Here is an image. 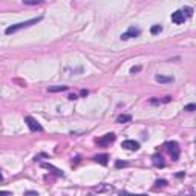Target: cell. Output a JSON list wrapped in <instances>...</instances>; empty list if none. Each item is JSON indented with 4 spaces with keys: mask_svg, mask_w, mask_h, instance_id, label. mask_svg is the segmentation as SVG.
Returning <instances> with one entry per match:
<instances>
[{
    "mask_svg": "<svg viewBox=\"0 0 196 196\" xmlns=\"http://www.w3.org/2000/svg\"><path fill=\"white\" fill-rule=\"evenodd\" d=\"M0 196H12V195L8 193V192H0Z\"/></svg>",
    "mask_w": 196,
    "mask_h": 196,
    "instance_id": "cell-23",
    "label": "cell"
},
{
    "mask_svg": "<svg viewBox=\"0 0 196 196\" xmlns=\"http://www.w3.org/2000/svg\"><path fill=\"white\" fill-rule=\"evenodd\" d=\"M25 5H40L42 0H23Z\"/></svg>",
    "mask_w": 196,
    "mask_h": 196,
    "instance_id": "cell-17",
    "label": "cell"
},
{
    "mask_svg": "<svg viewBox=\"0 0 196 196\" xmlns=\"http://www.w3.org/2000/svg\"><path fill=\"white\" fill-rule=\"evenodd\" d=\"M139 70H141V66H133V68L130 69V72H132V74H135V72H139Z\"/></svg>",
    "mask_w": 196,
    "mask_h": 196,
    "instance_id": "cell-20",
    "label": "cell"
},
{
    "mask_svg": "<svg viewBox=\"0 0 196 196\" xmlns=\"http://www.w3.org/2000/svg\"><path fill=\"white\" fill-rule=\"evenodd\" d=\"M182 12H185V17H192V14H193V9L190 8V6H185Z\"/></svg>",
    "mask_w": 196,
    "mask_h": 196,
    "instance_id": "cell-16",
    "label": "cell"
},
{
    "mask_svg": "<svg viewBox=\"0 0 196 196\" xmlns=\"http://www.w3.org/2000/svg\"><path fill=\"white\" fill-rule=\"evenodd\" d=\"M167 149L170 152V156H172L173 161H178L179 160V146H178V143L176 141H169Z\"/></svg>",
    "mask_w": 196,
    "mask_h": 196,
    "instance_id": "cell-2",
    "label": "cell"
},
{
    "mask_svg": "<svg viewBox=\"0 0 196 196\" xmlns=\"http://www.w3.org/2000/svg\"><path fill=\"white\" fill-rule=\"evenodd\" d=\"M129 121H132V116L127 115V114L118 115V118H116V123H120V124H123V123H129Z\"/></svg>",
    "mask_w": 196,
    "mask_h": 196,
    "instance_id": "cell-10",
    "label": "cell"
},
{
    "mask_svg": "<svg viewBox=\"0 0 196 196\" xmlns=\"http://www.w3.org/2000/svg\"><path fill=\"white\" fill-rule=\"evenodd\" d=\"M184 110H187V112H193V110H196V103H192V104L184 106Z\"/></svg>",
    "mask_w": 196,
    "mask_h": 196,
    "instance_id": "cell-15",
    "label": "cell"
},
{
    "mask_svg": "<svg viewBox=\"0 0 196 196\" xmlns=\"http://www.w3.org/2000/svg\"><path fill=\"white\" fill-rule=\"evenodd\" d=\"M155 184H156V187H164V185L167 184V181H164V179H158Z\"/></svg>",
    "mask_w": 196,
    "mask_h": 196,
    "instance_id": "cell-18",
    "label": "cell"
},
{
    "mask_svg": "<svg viewBox=\"0 0 196 196\" xmlns=\"http://www.w3.org/2000/svg\"><path fill=\"white\" fill-rule=\"evenodd\" d=\"M115 133H112V132H110V133H106V135H104V137H101V138H98L97 139V143H98V146H109V144H110V143H114V141H115Z\"/></svg>",
    "mask_w": 196,
    "mask_h": 196,
    "instance_id": "cell-5",
    "label": "cell"
},
{
    "mask_svg": "<svg viewBox=\"0 0 196 196\" xmlns=\"http://www.w3.org/2000/svg\"><path fill=\"white\" fill-rule=\"evenodd\" d=\"M25 123L28 124V127H29L32 132H42V130H43L42 124H40L37 120H34L32 116H25Z\"/></svg>",
    "mask_w": 196,
    "mask_h": 196,
    "instance_id": "cell-3",
    "label": "cell"
},
{
    "mask_svg": "<svg viewBox=\"0 0 196 196\" xmlns=\"http://www.w3.org/2000/svg\"><path fill=\"white\" fill-rule=\"evenodd\" d=\"M152 164H153L155 167H158V169H162V167L165 165L164 158H162L161 155H153V156H152Z\"/></svg>",
    "mask_w": 196,
    "mask_h": 196,
    "instance_id": "cell-8",
    "label": "cell"
},
{
    "mask_svg": "<svg viewBox=\"0 0 196 196\" xmlns=\"http://www.w3.org/2000/svg\"><path fill=\"white\" fill-rule=\"evenodd\" d=\"M121 147L126 149V150H138L139 149V143L138 141H133V139H126V141H123Z\"/></svg>",
    "mask_w": 196,
    "mask_h": 196,
    "instance_id": "cell-7",
    "label": "cell"
},
{
    "mask_svg": "<svg viewBox=\"0 0 196 196\" xmlns=\"http://www.w3.org/2000/svg\"><path fill=\"white\" fill-rule=\"evenodd\" d=\"M139 32H141V31H139L138 28L130 26L126 32H123V34H121V40H129V38H132V37H138Z\"/></svg>",
    "mask_w": 196,
    "mask_h": 196,
    "instance_id": "cell-6",
    "label": "cell"
},
{
    "mask_svg": "<svg viewBox=\"0 0 196 196\" xmlns=\"http://www.w3.org/2000/svg\"><path fill=\"white\" fill-rule=\"evenodd\" d=\"M161 31H162V26H161V25H153V26L150 28V32H152L153 35H155V34H160Z\"/></svg>",
    "mask_w": 196,
    "mask_h": 196,
    "instance_id": "cell-14",
    "label": "cell"
},
{
    "mask_svg": "<svg viewBox=\"0 0 196 196\" xmlns=\"http://www.w3.org/2000/svg\"><path fill=\"white\" fill-rule=\"evenodd\" d=\"M155 80L158 81V83H173V77H165V75H156L155 77Z\"/></svg>",
    "mask_w": 196,
    "mask_h": 196,
    "instance_id": "cell-9",
    "label": "cell"
},
{
    "mask_svg": "<svg viewBox=\"0 0 196 196\" xmlns=\"http://www.w3.org/2000/svg\"><path fill=\"white\" fill-rule=\"evenodd\" d=\"M42 167H45V169H49V170H52V172L55 173L57 176H63V172L61 170H58V169H55L54 165H51V164H46V162H43L42 164Z\"/></svg>",
    "mask_w": 196,
    "mask_h": 196,
    "instance_id": "cell-12",
    "label": "cell"
},
{
    "mask_svg": "<svg viewBox=\"0 0 196 196\" xmlns=\"http://www.w3.org/2000/svg\"><path fill=\"white\" fill-rule=\"evenodd\" d=\"M93 160H95L97 162H100L101 165H107V160H109V156H107V155H97Z\"/></svg>",
    "mask_w": 196,
    "mask_h": 196,
    "instance_id": "cell-11",
    "label": "cell"
},
{
    "mask_svg": "<svg viewBox=\"0 0 196 196\" xmlns=\"http://www.w3.org/2000/svg\"><path fill=\"white\" fill-rule=\"evenodd\" d=\"M25 196H38L37 192H25Z\"/></svg>",
    "mask_w": 196,
    "mask_h": 196,
    "instance_id": "cell-21",
    "label": "cell"
},
{
    "mask_svg": "<svg viewBox=\"0 0 196 196\" xmlns=\"http://www.w3.org/2000/svg\"><path fill=\"white\" fill-rule=\"evenodd\" d=\"M87 91H86V89H83V91H81V95H83V97H86V95H87Z\"/></svg>",
    "mask_w": 196,
    "mask_h": 196,
    "instance_id": "cell-24",
    "label": "cell"
},
{
    "mask_svg": "<svg viewBox=\"0 0 196 196\" xmlns=\"http://www.w3.org/2000/svg\"><path fill=\"white\" fill-rule=\"evenodd\" d=\"M115 165L118 167V169H121V167H126L127 165V162H123V161H116L115 162Z\"/></svg>",
    "mask_w": 196,
    "mask_h": 196,
    "instance_id": "cell-19",
    "label": "cell"
},
{
    "mask_svg": "<svg viewBox=\"0 0 196 196\" xmlns=\"http://www.w3.org/2000/svg\"><path fill=\"white\" fill-rule=\"evenodd\" d=\"M185 14L182 12V9H178V11L172 12V22L175 25H182L185 22Z\"/></svg>",
    "mask_w": 196,
    "mask_h": 196,
    "instance_id": "cell-4",
    "label": "cell"
},
{
    "mask_svg": "<svg viewBox=\"0 0 196 196\" xmlns=\"http://www.w3.org/2000/svg\"><path fill=\"white\" fill-rule=\"evenodd\" d=\"M38 22H42V17H35V19L26 20V22H20V23L11 25V26H8V28L5 29V34H8V35H9V34H14V32H17V31L23 29V28H28V26H31V25L38 23Z\"/></svg>",
    "mask_w": 196,
    "mask_h": 196,
    "instance_id": "cell-1",
    "label": "cell"
},
{
    "mask_svg": "<svg viewBox=\"0 0 196 196\" xmlns=\"http://www.w3.org/2000/svg\"><path fill=\"white\" fill-rule=\"evenodd\" d=\"M121 196H147V195H130V193H126V192H123Z\"/></svg>",
    "mask_w": 196,
    "mask_h": 196,
    "instance_id": "cell-22",
    "label": "cell"
},
{
    "mask_svg": "<svg viewBox=\"0 0 196 196\" xmlns=\"http://www.w3.org/2000/svg\"><path fill=\"white\" fill-rule=\"evenodd\" d=\"M49 92H64V91H68V86H51L49 89H48Z\"/></svg>",
    "mask_w": 196,
    "mask_h": 196,
    "instance_id": "cell-13",
    "label": "cell"
}]
</instances>
